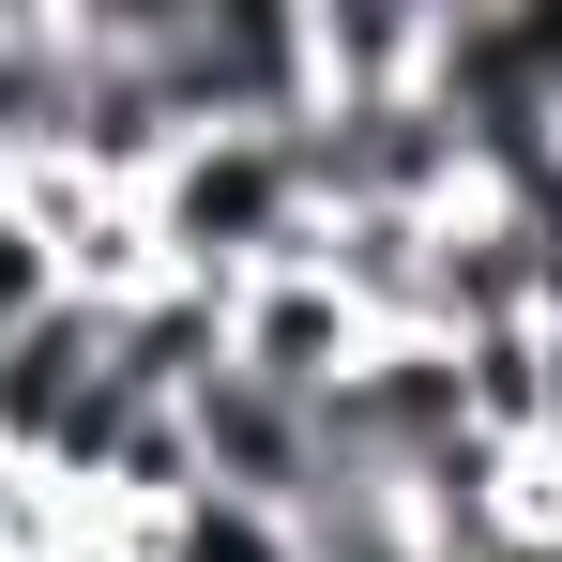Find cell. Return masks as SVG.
I'll return each mask as SVG.
<instances>
[{"mask_svg":"<svg viewBox=\"0 0 562 562\" xmlns=\"http://www.w3.org/2000/svg\"><path fill=\"white\" fill-rule=\"evenodd\" d=\"M137 562H319V548H304V517H289V502H244V486H183V502L137 532Z\"/></svg>","mask_w":562,"mask_h":562,"instance_id":"277c9868","label":"cell"},{"mask_svg":"<svg viewBox=\"0 0 562 562\" xmlns=\"http://www.w3.org/2000/svg\"><path fill=\"white\" fill-rule=\"evenodd\" d=\"M137 213H153L168 289H244V274H274V259L319 244V198H304L289 122H213V137H183V153L137 183Z\"/></svg>","mask_w":562,"mask_h":562,"instance_id":"6da1fadb","label":"cell"},{"mask_svg":"<svg viewBox=\"0 0 562 562\" xmlns=\"http://www.w3.org/2000/svg\"><path fill=\"white\" fill-rule=\"evenodd\" d=\"M366 350H380V335L335 304V274H319V259H274V274H244V289H228V366H244V380H274V395H304V411H319L335 380L366 366Z\"/></svg>","mask_w":562,"mask_h":562,"instance_id":"7a4b0ae2","label":"cell"},{"mask_svg":"<svg viewBox=\"0 0 562 562\" xmlns=\"http://www.w3.org/2000/svg\"><path fill=\"white\" fill-rule=\"evenodd\" d=\"M46 304H77V289H61V244H46V213H31V198L0 183V350H15Z\"/></svg>","mask_w":562,"mask_h":562,"instance_id":"5b68a950","label":"cell"},{"mask_svg":"<svg viewBox=\"0 0 562 562\" xmlns=\"http://www.w3.org/2000/svg\"><path fill=\"white\" fill-rule=\"evenodd\" d=\"M46 562H137V532H122V517H61V532H46Z\"/></svg>","mask_w":562,"mask_h":562,"instance_id":"52a82bcc","label":"cell"},{"mask_svg":"<svg viewBox=\"0 0 562 562\" xmlns=\"http://www.w3.org/2000/svg\"><path fill=\"white\" fill-rule=\"evenodd\" d=\"M46 532H61L46 471H15V457H0V562H46Z\"/></svg>","mask_w":562,"mask_h":562,"instance_id":"8992f818","label":"cell"},{"mask_svg":"<svg viewBox=\"0 0 562 562\" xmlns=\"http://www.w3.org/2000/svg\"><path fill=\"white\" fill-rule=\"evenodd\" d=\"M183 441H198V486H244V502H289V517L319 486V411L274 395V380H244V366L183 395Z\"/></svg>","mask_w":562,"mask_h":562,"instance_id":"3957f363","label":"cell"}]
</instances>
